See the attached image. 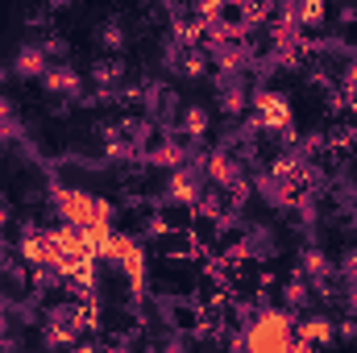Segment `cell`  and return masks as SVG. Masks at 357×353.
<instances>
[{"label": "cell", "instance_id": "1", "mask_svg": "<svg viewBox=\"0 0 357 353\" xmlns=\"http://www.w3.org/2000/svg\"><path fill=\"white\" fill-rule=\"evenodd\" d=\"M54 212L63 216V225H71L79 233H88L96 225H112V216H116L112 200H100L79 187H54Z\"/></svg>", "mask_w": 357, "mask_h": 353}, {"label": "cell", "instance_id": "2", "mask_svg": "<svg viewBox=\"0 0 357 353\" xmlns=\"http://www.w3.org/2000/svg\"><path fill=\"white\" fill-rule=\"evenodd\" d=\"M291 341H295L291 316L278 312V308H262V312L245 324V333H241V353H287Z\"/></svg>", "mask_w": 357, "mask_h": 353}, {"label": "cell", "instance_id": "3", "mask_svg": "<svg viewBox=\"0 0 357 353\" xmlns=\"http://www.w3.org/2000/svg\"><path fill=\"white\" fill-rule=\"evenodd\" d=\"M254 125H258V129H270V133L291 129V104H287V96H278V91H258V96H254Z\"/></svg>", "mask_w": 357, "mask_h": 353}, {"label": "cell", "instance_id": "4", "mask_svg": "<svg viewBox=\"0 0 357 353\" xmlns=\"http://www.w3.org/2000/svg\"><path fill=\"white\" fill-rule=\"evenodd\" d=\"M13 71H17L21 80H33V75H46V71H50V59H46V50H42V42H38V46H21V54H17V63H13Z\"/></svg>", "mask_w": 357, "mask_h": 353}, {"label": "cell", "instance_id": "5", "mask_svg": "<svg viewBox=\"0 0 357 353\" xmlns=\"http://www.w3.org/2000/svg\"><path fill=\"white\" fill-rule=\"evenodd\" d=\"M295 333H299L307 345H328V341L337 337V324H333L328 316H307V320H303Z\"/></svg>", "mask_w": 357, "mask_h": 353}, {"label": "cell", "instance_id": "6", "mask_svg": "<svg viewBox=\"0 0 357 353\" xmlns=\"http://www.w3.org/2000/svg\"><path fill=\"white\" fill-rule=\"evenodd\" d=\"M42 84H46V91H67V96H79V75H75L71 67H50V71L42 75Z\"/></svg>", "mask_w": 357, "mask_h": 353}, {"label": "cell", "instance_id": "7", "mask_svg": "<svg viewBox=\"0 0 357 353\" xmlns=\"http://www.w3.org/2000/svg\"><path fill=\"white\" fill-rule=\"evenodd\" d=\"M178 133H187L191 142H199V137L208 133V112H204L199 104H191V108L183 112V121H178Z\"/></svg>", "mask_w": 357, "mask_h": 353}, {"label": "cell", "instance_id": "8", "mask_svg": "<svg viewBox=\"0 0 357 353\" xmlns=\"http://www.w3.org/2000/svg\"><path fill=\"white\" fill-rule=\"evenodd\" d=\"M204 67H208V59H204V50H187V54H183V59H178V75H183V80H199V75H204Z\"/></svg>", "mask_w": 357, "mask_h": 353}, {"label": "cell", "instance_id": "9", "mask_svg": "<svg viewBox=\"0 0 357 353\" xmlns=\"http://www.w3.org/2000/svg\"><path fill=\"white\" fill-rule=\"evenodd\" d=\"M121 75H125V63H121V59H112V63H100V67L91 71V80H96L100 88H108V84L116 88V84H121Z\"/></svg>", "mask_w": 357, "mask_h": 353}, {"label": "cell", "instance_id": "10", "mask_svg": "<svg viewBox=\"0 0 357 353\" xmlns=\"http://www.w3.org/2000/svg\"><path fill=\"white\" fill-rule=\"evenodd\" d=\"M100 42H104L108 50H121V46H125V29H121V21H104V29H100Z\"/></svg>", "mask_w": 357, "mask_h": 353}, {"label": "cell", "instance_id": "11", "mask_svg": "<svg viewBox=\"0 0 357 353\" xmlns=\"http://www.w3.org/2000/svg\"><path fill=\"white\" fill-rule=\"evenodd\" d=\"M337 337H341V341H357V316H345V320L337 324Z\"/></svg>", "mask_w": 357, "mask_h": 353}, {"label": "cell", "instance_id": "12", "mask_svg": "<svg viewBox=\"0 0 357 353\" xmlns=\"http://www.w3.org/2000/svg\"><path fill=\"white\" fill-rule=\"evenodd\" d=\"M0 353H17V337L13 333H0Z\"/></svg>", "mask_w": 357, "mask_h": 353}, {"label": "cell", "instance_id": "13", "mask_svg": "<svg viewBox=\"0 0 357 353\" xmlns=\"http://www.w3.org/2000/svg\"><path fill=\"white\" fill-rule=\"evenodd\" d=\"M104 353H129V345H125V341H116L112 350H104Z\"/></svg>", "mask_w": 357, "mask_h": 353}, {"label": "cell", "instance_id": "14", "mask_svg": "<svg viewBox=\"0 0 357 353\" xmlns=\"http://www.w3.org/2000/svg\"><path fill=\"white\" fill-rule=\"evenodd\" d=\"M71 353H100V350H96V345H75Z\"/></svg>", "mask_w": 357, "mask_h": 353}, {"label": "cell", "instance_id": "15", "mask_svg": "<svg viewBox=\"0 0 357 353\" xmlns=\"http://www.w3.org/2000/svg\"><path fill=\"white\" fill-rule=\"evenodd\" d=\"M4 312H8V295H0V316H4Z\"/></svg>", "mask_w": 357, "mask_h": 353}, {"label": "cell", "instance_id": "16", "mask_svg": "<svg viewBox=\"0 0 357 353\" xmlns=\"http://www.w3.org/2000/svg\"><path fill=\"white\" fill-rule=\"evenodd\" d=\"M0 80H4V67H0Z\"/></svg>", "mask_w": 357, "mask_h": 353}]
</instances>
